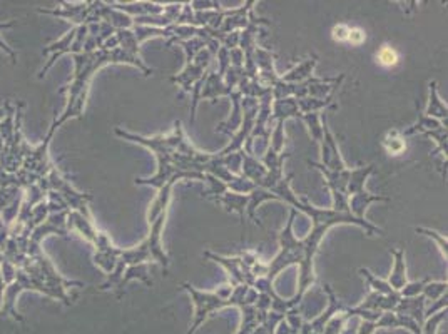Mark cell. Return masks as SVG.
<instances>
[{"mask_svg": "<svg viewBox=\"0 0 448 334\" xmlns=\"http://www.w3.org/2000/svg\"><path fill=\"white\" fill-rule=\"evenodd\" d=\"M381 144H383L385 151L388 153V155H400L405 153V149H407V141H405V137L401 135V132L396 129L386 132Z\"/></svg>", "mask_w": 448, "mask_h": 334, "instance_id": "ffe728a7", "label": "cell"}, {"mask_svg": "<svg viewBox=\"0 0 448 334\" xmlns=\"http://www.w3.org/2000/svg\"><path fill=\"white\" fill-rule=\"evenodd\" d=\"M416 232H420V234H425V236H428V238H432V239H435V243L438 244V247H440V251H442V254L445 256V259H447V252H448V244H447V239L443 238L442 234H438V232H435V231H432V229H427V227H416L415 229Z\"/></svg>", "mask_w": 448, "mask_h": 334, "instance_id": "484cf974", "label": "cell"}, {"mask_svg": "<svg viewBox=\"0 0 448 334\" xmlns=\"http://www.w3.org/2000/svg\"><path fill=\"white\" fill-rule=\"evenodd\" d=\"M172 186H175V181L168 182V184H164L159 189V192H157L156 199H154L153 204H150L149 214H148L149 224L154 223V221L157 219V216H159L162 211H168L169 201H171V189H172Z\"/></svg>", "mask_w": 448, "mask_h": 334, "instance_id": "d6986e66", "label": "cell"}, {"mask_svg": "<svg viewBox=\"0 0 448 334\" xmlns=\"http://www.w3.org/2000/svg\"><path fill=\"white\" fill-rule=\"evenodd\" d=\"M365 41H366L365 30L358 29V27H350L348 42H350L351 45H361Z\"/></svg>", "mask_w": 448, "mask_h": 334, "instance_id": "83f0119b", "label": "cell"}, {"mask_svg": "<svg viewBox=\"0 0 448 334\" xmlns=\"http://www.w3.org/2000/svg\"><path fill=\"white\" fill-rule=\"evenodd\" d=\"M360 273H361L363 278L368 279L370 286L373 287L374 293L383 294V296H390V294L396 293V291H393V289H392V286H390L388 282H386V281H381V279H378V278H374V276H373L372 273H370L368 269H365V267H361Z\"/></svg>", "mask_w": 448, "mask_h": 334, "instance_id": "603a6c76", "label": "cell"}, {"mask_svg": "<svg viewBox=\"0 0 448 334\" xmlns=\"http://www.w3.org/2000/svg\"><path fill=\"white\" fill-rule=\"evenodd\" d=\"M12 27H15V21L0 22V32H3V30H7V29H12Z\"/></svg>", "mask_w": 448, "mask_h": 334, "instance_id": "4dcf8cb0", "label": "cell"}, {"mask_svg": "<svg viewBox=\"0 0 448 334\" xmlns=\"http://www.w3.org/2000/svg\"><path fill=\"white\" fill-rule=\"evenodd\" d=\"M211 60V54L208 49H203L201 52H198L194 56V59L188 60L186 64V69H184L183 74L177 77H172V82L175 84H181L183 85V89L186 92H191L192 91V84L194 82H199L201 79H203V74H204V69H206V65L210 64Z\"/></svg>", "mask_w": 448, "mask_h": 334, "instance_id": "9c48e42d", "label": "cell"}, {"mask_svg": "<svg viewBox=\"0 0 448 334\" xmlns=\"http://www.w3.org/2000/svg\"><path fill=\"white\" fill-rule=\"evenodd\" d=\"M239 309H241L243 313V322L238 334H251L258 326L265 322L266 316H268V313H262V311L258 309L254 304L241 306Z\"/></svg>", "mask_w": 448, "mask_h": 334, "instance_id": "5bb4252c", "label": "cell"}, {"mask_svg": "<svg viewBox=\"0 0 448 334\" xmlns=\"http://www.w3.org/2000/svg\"><path fill=\"white\" fill-rule=\"evenodd\" d=\"M322 166L328 170H343L346 169L343 162L336 141L326 126V119H323V141H322Z\"/></svg>", "mask_w": 448, "mask_h": 334, "instance_id": "30bf717a", "label": "cell"}, {"mask_svg": "<svg viewBox=\"0 0 448 334\" xmlns=\"http://www.w3.org/2000/svg\"><path fill=\"white\" fill-rule=\"evenodd\" d=\"M373 164L360 167V169H351L350 181L346 186V197H348V211L350 214L357 219L365 221V211L372 203H380L385 201L388 203V197L383 196H372L365 191V181L368 179L370 174L373 172Z\"/></svg>", "mask_w": 448, "mask_h": 334, "instance_id": "8992f818", "label": "cell"}, {"mask_svg": "<svg viewBox=\"0 0 448 334\" xmlns=\"http://www.w3.org/2000/svg\"><path fill=\"white\" fill-rule=\"evenodd\" d=\"M92 246L96 247V254H94L96 266H99L107 276L114 273L115 266H117V261H119V256H121V249H117V247L112 244L109 236L102 231H99L98 239H96V243L92 244Z\"/></svg>", "mask_w": 448, "mask_h": 334, "instance_id": "ba28073f", "label": "cell"}, {"mask_svg": "<svg viewBox=\"0 0 448 334\" xmlns=\"http://www.w3.org/2000/svg\"><path fill=\"white\" fill-rule=\"evenodd\" d=\"M291 179H293V174H289L288 177H283V179L278 182V184H274L273 188L269 189V192L274 194L278 199L293 204L295 205V209L303 211L304 214L310 216L313 221L311 232L306 236V238L301 241V243H303V249H304V259H303V263L300 264L298 294H296L293 299H289V302H291L295 308H298L301 298L304 296V293H306L308 287H311L313 282L316 281L315 269H313V259H315V254L318 252L320 241H322L324 232H326L328 229H330L331 226H336V224H357V226L365 229L370 236L381 234V229H378L377 226H373V224H370L366 219L365 221L357 219V217L348 214V212H336V211H333V209H318V208H315V205L308 204L306 199L300 201L298 197L293 194L291 188H289V181Z\"/></svg>", "mask_w": 448, "mask_h": 334, "instance_id": "6da1fadb", "label": "cell"}, {"mask_svg": "<svg viewBox=\"0 0 448 334\" xmlns=\"http://www.w3.org/2000/svg\"><path fill=\"white\" fill-rule=\"evenodd\" d=\"M3 32H0V50H3L5 54H9V57L12 59V64H17V54H15V50L12 47H9L7 45V42L3 41Z\"/></svg>", "mask_w": 448, "mask_h": 334, "instance_id": "f1b7e54d", "label": "cell"}, {"mask_svg": "<svg viewBox=\"0 0 448 334\" xmlns=\"http://www.w3.org/2000/svg\"><path fill=\"white\" fill-rule=\"evenodd\" d=\"M45 186H47V191H54L59 194L60 197L65 201V204L69 205V211H79L87 214L89 209L87 204L92 201L91 194H82L76 191L71 186V182L65 181L63 176H60L59 170L56 167H50L47 176L44 177Z\"/></svg>", "mask_w": 448, "mask_h": 334, "instance_id": "52a82bcc", "label": "cell"}, {"mask_svg": "<svg viewBox=\"0 0 448 334\" xmlns=\"http://www.w3.org/2000/svg\"><path fill=\"white\" fill-rule=\"evenodd\" d=\"M348 34H350V25L346 24H338L333 27L331 30V36L336 42H348Z\"/></svg>", "mask_w": 448, "mask_h": 334, "instance_id": "4316f807", "label": "cell"}, {"mask_svg": "<svg viewBox=\"0 0 448 334\" xmlns=\"http://www.w3.org/2000/svg\"><path fill=\"white\" fill-rule=\"evenodd\" d=\"M67 229L69 231H77L84 239L89 241L91 244L96 243L98 239L99 231L96 229L94 223H92L91 212L84 214V212L79 211H69L67 212Z\"/></svg>", "mask_w": 448, "mask_h": 334, "instance_id": "7c38bea8", "label": "cell"}, {"mask_svg": "<svg viewBox=\"0 0 448 334\" xmlns=\"http://www.w3.org/2000/svg\"><path fill=\"white\" fill-rule=\"evenodd\" d=\"M133 279H141V281H144L146 286L153 287V279H150L148 276V264L127 266L124 274H122L121 281H119V285L115 286V287H117V298L122 296V293H124V286L129 281H133Z\"/></svg>", "mask_w": 448, "mask_h": 334, "instance_id": "9a60e30c", "label": "cell"}, {"mask_svg": "<svg viewBox=\"0 0 448 334\" xmlns=\"http://www.w3.org/2000/svg\"><path fill=\"white\" fill-rule=\"evenodd\" d=\"M393 258H395V266H393V273L390 276V279H386L393 291L403 289L408 285L407 281V266H405V251L403 249H393Z\"/></svg>", "mask_w": 448, "mask_h": 334, "instance_id": "4fadbf2b", "label": "cell"}, {"mask_svg": "<svg viewBox=\"0 0 448 334\" xmlns=\"http://www.w3.org/2000/svg\"><path fill=\"white\" fill-rule=\"evenodd\" d=\"M249 196V203H248V214H249V219L253 221L254 224H258V226H262L260 221L256 219V216H254V211H256V208L260 205L261 203H265V201H269V199H278L274 194H271L269 191H266V189H261V188H256L253 192L248 194Z\"/></svg>", "mask_w": 448, "mask_h": 334, "instance_id": "44dd1931", "label": "cell"}, {"mask_svg": "<svg viewBox=\"0 0 448 334\" xmlns=\"http://www.w3.org/2000/svg\"><path fill=\"white\" fill-rule=\"evenodd\" d=\"M425 115H427V118L440 120L443 126H447L448 109H447V104L440 99L438 91H436L435 80L434 82H430V104H428V109H427V112H425Z\"/></svg>", "mask_w": 448, "mask_h": 334, "instance_id": "2e32d148", "label": "cell"}, {"mask_svg": "<svg viewBox=\"0 0 448 334\" xmlns=\"http://www.w3.org/2000/svg\"><path fill=\"white\" fill-rule=\"evenodd\" d=\"M214 201H218V203L226 205L227 211H236L239 217H241V219H245V209H248L249 196L226 191L224 194H221V196L214 197Z\"/></svg>", "mask_w": 448, "mask_h": 334, "instance_id": "ac0fdd59", "label": "cell"}, {"mask_svg": "<svg viewBox=\"0 0 448 334\" xmlns=\"http://www.w3.org/2000/svg\"><path fill=\"white\" fill-rule=\"evenodd\" d=\"M316 60H318V57L313 56V57H310V59L301 62L298 67H295L293 71H289L287 76L280 77V80H281V82H284V84H301V82H304V80H308L311 77V72H313V69H315Z\"/></svg>", "mask_w": 448, "mask_h": 334, "instance_id": "e0dca14e", "label": "cell"}, {"mask_svg": "<svg viewBox=\"0 0 448 334\" xmlns=\"http://www.w3.org/2000/svg\"><path fill=\"white\" fill-rule=\"evenodd\" d=\"M3 115H5V109H3V107H0V120L3 119Z\"/></svg>", "mask_w": 448, "mask_h": 334, "instance_id": "1f68e13d", "label": "cell"}, {"mask_svg": "<svg viewBox=\"0 0 448 334\" xmlns=\"http://www.w3.org/2000/svg\"><path fill=\"white\" fill-rule=\"evenodd\" d=\"M5 282H3V278H2V273H0V309H2V304H3V293H5Z\"/></svg>", "mask_w": 448, "mask_h": 334, "instance_id": "f546056e", "label": "cell"}, {"mask_svg": "<svg viewBox=\"0 0 448 334\" xmlns=\"http://www.w3.org/2000/svg\"><path fill=\"white\" fill-rule=\"evenodd\" d=\"M443 294H447V281H442V282L428 281L427 286H425L422 291V296L425 298V301H438Z\"/></svg>", "mask_w": 448, "mask_h": 334, "instance_id": "cb8c5ba5", "label": "cell"}, {"mask_svg": "<svg viewBox=\"0 0 448 334\" xmlns=\"http://www.w3.org/2000/svg\"><path fill=\"white\" fill-rule=\"evenodd\" d=\"M430 281V279H423V281H418V282H408L407 286L403 287V289L399 291V294L401 298H415V296H420L423 291V287L427 286V282Z\"/></svg>", "mask_w": 448, "mask_h": 334, "instance_id": "d4e9b609", "label": "cell"}, {"mask_svg": "<svg viewBox=\"0 0 448 334\" xmlns=\"http://www.w3.org/2000/svg\"><path fill=\"white\" fill-rule=\"evenodd\" d=\"M76 34H77V27L71 30V32H67L63 38H59L57 42H54V44H50L42 50V54L44 56H50L49 60L45 62L44 67L41 69V72H38V79H42V77L47 74V71L50 67H52L54 64H56V60L59 59L60 56H64V54H71L72 52V44H74V38H76Z\"/></svg>", "mask_w": 448, "mask_h": 334, "instance_id": "8fae6325", "label": "cell"}, {"mask_svg": "<svg viewBox=\"0 0 448 334\" xmlns=\"http://www.w3.org/2000/svg\"><path fill=\"white\" fill-rule=\"evenodd\" d=\"M115 135L119 137L127 139V141L133 142H139L142 146L149 147L157 157V172L156 176L150 177V179H136V184H146V186H153V188L161 189L162 186L168 184L171 181H181V179H198V181H206V174H198V172H181L177 170V167L175 166V153L176 147L179 144L181 139L184 137L183 127H181V120H176L175 122V129H172L171 134L164 135H154V137H142V135H136L131 134V132L122 131V129H115L114 131Z\"/></svg>", "mask_w": 448, "mask_h": 334, "instance_id": "7a4b0ae2", "label": "cell"}, {"mask_svg": "<svg viewBox=\"0 0 448 334\" xmlns=\"http://www.w3.org/2000/svg\"><path fill=\"white\" fill-rule=\"evenodd\" d=\"M399 60H400L399 52H396L392 45H381L380 50L377 52V62L381 65V67H386V69L395 67V65L399 64Z\"/></svg>", "mask_w": 448, "mask_h": 334, "instance_id": "7402d4cb", "label": "cell"}, {"mask_svg": "<svg viewBox=\"0 0 448 334\" xmlns=\"http://www.w3.org/2000/svg\"><path fill=\"white\" fill-rule=\"evenodd\" d=\"M19 269H24L25 273L37 278L45 287V296L63 301L65 306L74 304L76 301V296L71 294L72 287H86L84 282L69 281V279L63 278L42 249L29 252L24 264Z\"/></svg>", "mask_w": 448, "mask_h": 334, "instance_id": "3957f363", "label": "cell"}, {"mask_svg": "<svg viewBox=\"0 0 448 334\" xmlns=\"http://www.w3.org/2000/svg\"><path fill=\"white\" fill-rule=\"evenodd\" d=\"M295 217H296V209L293 208L291 212H289L287 227L280 232V244H281L280 254L273 259L271 264L266 266L265 278L271 282L281 271L287 269V267L291 266V264H298L300 266L304 259L303 243H301L300 239H296V236L293 234V223H295Z\"/></svg>", "mask_w": 448, "mask_h": 334, "instance_id": "277c9868", "label": "cell"}, {"mask_svg": "<svg viewBox=\"0 0 448 334\" xmlns=\"http://www.w3.org/2000/svg\"><path fill=\"white\" fill-rule=\"evenodd\" d=\"M181 286H183V289L188 291L189 296H191L192 302H194L196 306L194 321H192L188 334H194L198 331L199 326L203 324L212 313H216V311L223 308H229L231 306L229 296L231 293H233V286L231 285L223 286L221 289H219V293H204V291L196 289V287L189 285V282H183Z\"/></svg>", "mask_w": 448, "mask_h": 334, "instance_id": "5b68a950", "label": "cell"}]
</instances>
